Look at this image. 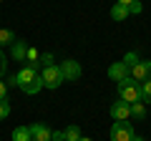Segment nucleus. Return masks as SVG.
<instances>
[{
	"label": "nucleus",
	"instance_id": "1",
	"mask_svg": "<svg viewBox=\"0 0 151 141\" xmlns=\"http://www.w3.org/2000/svg\"><path fill=\"white\" fill-rule=\"evenodd\" d=\"M10 86H18L23 93H28V96H35L40 88H43V78H40V70L35 68H28V65H23L20 70H18L15 76L10 78Z\"/></svg>",
	"mask_w": 151,
	"mask_h": 141
},
{
	"label": "nucleus",
	"instance_id": "2",
	"mask_svg": "<svg viewBox=\"0 0 151 141\" xmlns=\"http://www.w3.org/2000/svg\"><path fill=\"white\" fill-rule=\"evenodd\" d=\"M116 91H119V98H121V101H126V103H136V101H141V83L134 81L131 76L116 83Z\"/></svg>",
	"mask_w": 151,
	"mask_h": 141
},
{
	"label": "nucleus",
	"instance_id": "3",
	"mask_svg": "<svg viewBox=\"0 0 151 141\" xmlns=\"http://www.w3.org/2000/svg\"><path fill=\"white\" fill-rule=\"evenodd\" d=\"M40 78H43V88L48 91H55V88L63 86V73H60V65H48V68H40Z\"/></svg>",
	"mask_w": 151,
	"mask_h": 141
},
{
	"label": "nucleus",
	"instance_id": "4",
	"mask_svg": "<svg viewBox=\"0 0 151 141\" xmlns=\"http://www.w3.org/2000/svg\"><path fill=\"white\" fill-rule=\"evenodd\" d=\"M131 139H134V126H131V121H113L111 141H131Z\"/></svg>",
	"mask_w": 151,
	"mask_h": 141
},
{
	"label": "nucleus",
	"instance_id": "5",
	"mask_svg": "<svg viewBox=\"0 0 151 141\" xmlns=\"http://www.w3.org/2000/svg\"><path fill=\"white\" fill-rule=\"evenodd\" d=\"M60 73H63L65 81H78V78H81V73H83V68H81V63H78V60L68 58V60H63V63H60Z\"/></svg>",
	"mask_w": 151,
	"mask_h": 141
},
{
	"label": "nucleus",
	"instance_id": "6",
	"mask_svg": "<svg viewBox=\"0 0 151 141\" xmlns=\"http://www.w3.org/2000/svg\"><path fill=\"white\" fill-rule=\"evenodd\" d=\"M129 116H131V103L121 101V98L111 103V119L113 121H129Z\"/></svg>",
	"mask_w": 151,
	"mask_h": 141
},
{
	"label": "nucleus",
	"instance_id": "7",
	"mask_svg": "<svg viewBox=\"0 0 151 141\" xmlns=\"http://www.w3.org/2000/svg\"><path fill=\"white\" fill-rule=\"evenodd\" d=\"M129 76L134 78V81H139V83H144L146 78H151V60H139V63L129 70Z\"/></svg>",
	"mask_w": 151,
	"mask_h": 141
},
{
	"label": "nucleus",
	"instance_id": "8",
	"mask_svg": "<svg viewBox=\"0 0 151 141\" xmlns=\"http://www.w3.org/2000/svg\"><path fill=\"white\" fill-rule=\"evenodd\" d=\"M108 78L111 81H124V78H129V65L124 63V60H116V63H111L108 65Z\"/></svg>",
	"mask_w": 151,
	"mask_h": 141
},
{
	"label": "nucleus",
	"instance_id": "9",
	"mask_svg": "<svg viewBox=\"0 0 151 141\" xmlns=\"http://www.w3.org/2000/svg\"><path fill=\"white\" fill-rule=\"evenodd\" d=\"M28 129H30V136L35 141H53V131H50L45 124H30Z\"/></svg>",
	"mask_w": 151,
	"mask_h": 141
},
{
	"label": "nucleus",
	"instance_id": "10",
	"mask_svg": "<svg viewBox=\"0 0 151 141\" xmlns=\"http://www.w3.org/2000/svg\"><path fill=\"white\" fill-rule=\"evenodd\" d=\"M25 53H28V43H25V40H15V43L10 45L13 60H25Z\"/></svg>",
	"mask_w": 151,
	"mask_h": 141
},
{
	"label": "nucleus",
	"instance_id": "11",
	"mask_svg": "<svg viewBox=\"0 0 151 141\" xmlns=\"http://www.w3.org/2000/svg\"><path fill=\"white\" fill-rule=\"evenodd\" d=\"M25 65L40 70V53H38L35 48H30V45H28V53H25Z\"/></svg>",
	"mask_w": 151,
	"mask_h": 141
},
{
	"label": "nucleus",
	"instance_id": "12",
	"mask_svg": "<svg viewBox=\"0 0 151 141\" xmlns=\"http://www.w3.org/2000/svg\"><path fill=\"white\" fill-rule=\"evenodd\" d=\"M15 33L10 30V28H0V48H5V45H13L15 43Z\"/></svg>",
	"mask_w": 151,
	"mask_h": 141
},
{
	"label": "nucleus",
	"instance_id": "13",
	"mask_svg": "<svg viewBox=\"0 0 151 141\" xmlns=\"http://www.w3.org/2000/svg\"><path fill=\"white\" fill-rule=\"evenodd\" d=\"M131 13H129V8L126 5H119V3H113V8H111V18L113 20H126Z\"/></svg>",
	"mask_w": 151,
	"mask_h": 141
},
{
	"label": "nucleus",
	"instance_id": "14",
	"mask_svg": "<svg viewBox=\"0 0 151 141\" xmlns=\"http://www.w3.org/2000/svg\"><path fill=\"white\" fill-rule=\"evenodd\" d=\"M131 116L134 119H146V103L144 101H136V103H131Z\"/></svg>",
	"mask_w": 151,
	"mask_h": 141
},
{
	"label": "nucleus",
	"instance_id": "15",
	"mask_svg": "<svg viewBox=\"0 0 151 141\" xmlns=\"http://www.w3.org/2000/svg\"><path fill=\"white\" fill-rule=\"evenodd\" d=\"M30 129L28 126H18L15 131H13V141H30Z\"/></svg>",
	"mask_w": 151,
	"mask_h": 141
},
{
	"label": "nucleus",
	"instance_id": "16",
	"mask_svg": "<svg viewBox=\"0 0 151 141\" xmlns=\"http://www.w3.org/2000/svg\"><path fill=\"white\" fill-rule=\"evenodd\" d=\"M63 134H65V139H68V141H78V139H81V129H78L76 124L65 126V129H63Z\"/></svg>",
	"mask_w": 151,
	"mask_h": 141
},
{
	"label": "nucleus",
	"instance_id": "17",
	"mask_svg": "<svg viewBox=\"0 0 151 141\" xmlns=\"http://www.w3.org/2000/svg\"><path fill=\"white\" fill-rule=\"evenodd\" d=\"M141 101L151 103V78H146V81L141 83Z\"/></svg>",
	"mask_w": 151,
	"mask_h": 141
},
{
	"label": "nucleus",
	"instance_id": "18",
	"mask_svg": "<svg viewBox=\"0 0 151 141\" xmlns=\"http://www.w3.org/2000/svg\"><path fill=\"white\" fill-rule=\"evenodd\" d=\"M121 60H124V63L129 65V70H131V68H134L136 63H139V55H136L134 50H129V53H126V55H124V58H121Z\"/></svg>",
	"mask_w": 151,
	"mask_h": 141
},
{
	"label": "nucleus",
	"instance_id": "19",
	"mask_svg": "<svg viewBox=\"0 0 151 141\" xmlns=\"http://www.w3.org/2000/svg\"><path fill=\"white\" fill-rule=\"evenodd\" d=\"M8 116H10V103H8V98H0V121Z\"/></svg>",
	"mask_w": 151,
	"mask_h": 141
},
{
	"label": "nucleus",
	"instance_id": "20",
	"mask_svg": "<svg viewBox=\"0 0 151 141\" xmlns=\"http://www.w3.org/2000/svg\"><path fill=\"white\" fill-rule=\"evenodd\" d=\"M53 63H55L53 53H40V68H48V65H53Z\"/></svg>",
	"mask_w": 151,
	"mask_h": 141
},
{
	"label": "nucleus",
	"instance_id": "21",
	"mask_svg": "<svg viewBox=\"0 0 151 141\" xmlns=\"http://www.w3.org/2000/svg\"><path fill=\"white\" fill-rule=\"evenodd\" d=\"M5 70H8V55L3 53V48H0V78L5 76Z\"/></svg>",
	"mask_w": 151,
	"mask_h": 141
},
{
	"label": "nucleus",
	"instance_id": "22",
	"mask_svg": "<svg viewBox=\"0 0 151 141\" xmlns=\"http://www.w3.org/2000/svg\"><path fill=\"white\" fill-rule=\"evenodd\" d=\"M141 10H144V5H141L139 0H136V3H131V5H129V13H131V15H139Z\"/></svg>",
	"mask_w": 151,
	"mask_h": 141
},
{
	"label": "nucleus",
	"instance_id": "23",
	"mask_svg": "<svg viewBox=\"0 0 151 141\" xmlns=\"http://www.w3.org/2000/svg\"><path fill=\"white\" fill-rule=\"evenodd\" d=\"M8 88H10V83L0 78V98H8Z\"/></svg>",
	"mask_w": 151,
	"mask_h": 141
},
{
	"label": "nucleus",
	"instance_id": "24",
	"mask_svg": "<svg viewBox=\"0 0 151 141\" xmlns=\"http://www.w3.org/2000/svg\"><path fill=\"white\" fill-rule=\"evenodd\" d=\"M53 141H68L63 131H53Z\"/></svg>",
	"mask_w": 151,
	"mask_h": 141
},
{
	"label": "nucleus",
	"instance_id": "25",
	"mask_svg": "<svg viewBox=\"0 0 151 141\" xmlns=\"http://www.w3.org/2000/svg\"><path fill=\"white\" fill-rule=\"evenodd\" d=\"M116 3H119V5H126V8H129L131 3H136V0H116Z\"/></svg>",
	"mask_w": 151,
	"mask_h": 141
},
{
	"label": "nucleus",
	"instance_id": "26",
	"mask_svg": "<svg viewBox=\"0 0 151 141\" xmlns=\"http://www.w3.org/2000/svg\"><path fill=\"white\" fill-rule=\"evenodd\" d=\"M131 141H146V139H144V136H136V134H134V139H131Z\"/></svg>",
	"mask_w": 151,
	"mask_h": 141
},
{
	"label": "nucleus",
	"instance_id": "27",
	"mask_svg": "<svg viewBox=\"0 0 151 141\" xmlns=\"http://www.w3.org/2000/svg\"><path fill=\"white\" fill-rule=\"evenodd\" d=\"M78 141H93V139H88V136H81V139H78Z\"/></svg>",
	"mask_w": 151,
	"mask_h": 141
},
{
	"label": "nucleus",
	"instance_id": "28",
	"mask_svg": "<svg viewBox=\"0 0 151 141\" xmlns=\"http://www.w3.org/2000/svg\"><path fill=\"white\" fill-rule=\"evenodd\" d=\"M30 141H35V139H30Z\"/></svg>",
	"mask_w": 151,
	"mask_h": 141
},
{
	"label": "nucleus",
	"instance_id": "29",
	"mask_svg": "<svg viewBox=\"0 0 151 141\" xmlns=\"http://www.w3.org/2000/svg\"><path fill=\"white\" fill-rule=\"evenodd\" d=\"M0 3H3V0H0Z\"/></svg>",
	"mask_w": 151,
	"mask_h": 141
}]
</instances>
